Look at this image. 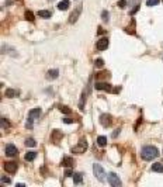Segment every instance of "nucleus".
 Instances as JSON below:
<instances>
[{
    "instance_id": "30",
    "label": "nucleus",
    "mask_w": 163,
    "mask_h": 187,
    "mask_svg": "<svg viewBox=\"0 0 163 187\" xmlns=\"http://www.w3.org/2000/svg\"><path fill=\"white\" fill-rule=\"evenodd\" d=\"M2 183H10V179L9 177H6V176H2Z\"/></svg>"
},
{
    "instance_id": "25",
    "label": "nucleus",
    "mask_w": 163,
    "mask_h": 187,
    "mask_svg": "<svg viewBox=\"0 0 163 187\" xmlns=\"http://www.w3.org/2000/svg\"><path fill=\"white\" fill-rule=\"evenodd\" d=\"M94 65H96V68H103V66H104V61H103V59H96Z\"/></svg>"
},
{
    "instance_id": "12",
    "label": "nucleus",
    "mask_w": 163,
    "mask_h": 187,
    "mask_svg": "<svg viewBox=\"0 0 163 187\" xmlns=\"http://www.w3.org/2000/svg\"><path fill=\"white\" fill-rule=\"evenodd\" d=\"M97 90H105V92H111V84L108 83H100V82H97L94 86Z\"/></svg>"
},
{
    "instance_id": "29",
    "label": "nucleus",
    "mask_w": 163,
    "mask_h": 187,
    "mask_svg": "<svg viewBox=\"0 0 163 187\" xmlns=\"http://www.w3.org/2000/svg\"><path fill=\"white\" fill-rule=\"evenodd\" d=\"M118 6H120L121 9H124L127 6V2H125V0H120V2H118Z\"/></svg>"
},
{
    "instance_id": "4",
    "label": "nucleus",
    "mask_w": 163,
    "mask_h": 187,
    "mask_svg": "<svg viewBox=\"0 0 163 187\" xmlns=\"http://www.w3.org/2000/svg\"><path fill=\"white\" fill-rule=\"evenodd\" d=\"M82 9H83V6H82V4H79V6H76V9L72 11V14L69 16V23H70V24H73V23L77 21L80 13H82Z\"/></svg>"
},
{
    "instance_id": "8",
    "label": "nucleus",
    "mask_w": 163,
    "mask_h": 187,
    "mask_svg": "<svg viewBox=\"0 0 163 187\" xmlns=\"http://www.w3.org/2000/svg\"><path fill=\"white\" fill-rule=\"evenodd\" d=\"M108 44H110L108 38H100L97 41V44H96V48H97L98 51H104V49L108 48Z\"/></svg>"
},
{
    "instance_id": "26",
    "label": "nucleus",
    "mask_w": 163,
    "mask_h": 187,
    "mask_svg": "<svg viewBox=\"0 0 163 187\" xmlns=\"http://www.w3.org/2000/svg\"><path fill=\"white\" fill-rule=\"evenodd\" d=\"M59 110H61L62 113H65V114H70V108H69V107H66V106H61V107H59Z\"/></svg>"
},
{
    "instance_id": "10",
    "label": "nucleus",
    "mask_w": 163,
    "mask_h": 187,
    "mask_svg": "<svg viewBox=\"0 0 163 187\" xmlns=\"http://www.w3.org/2000/svg\"><path fill=\"white\" fill-rule=\"evenodd\" d=\"M62 136H63V134H62L59 129H54V131H52V134H51V141L54 143H58L59 141H61Z\"/></svg>"
},
{
    "instance_id": "1",
    "label": "nucleus",
    "mask_w": 163,
    "mask_h": 187,
    "mask_svg": "<svg viewBox=\"0 0 163 187\" xmlns=\"http://www.w3.org/2000/svg\"><path fill=\"white\" fill-rule=\"evenodd\" d=\"M159 156V150H158V148L155 146H144L141 150V158L144 159V161H153L155 158H158Z\"/></svg>"
},
{
    "instance_id": "27",
    "label": "nucleus",
    "mask_w": 163,
    "mask_h": 187,
    "mask_svg": "<svg viewBox=\"0 0 163 187\" xmlns=\"http://www.w3.org/2000/svg\"><path fill=\"white\" fill-rule=\"evenodd\" d=\"M158 3H159V0H148V2H146V4H148L149 7H152V6H156Z\"/></svg>"
},
{
    "instance_id": "7",
    "label": "nucleus",
    "mask_w": 163,
    "mask_h": 187,
    "mask_svg": "<svg viewBox=\"0 0 163 187\" xmlns=\"http://www.w3.org/2000/svg\"><path fill=\"white\" fill-rule=\"evenodd\" d=\"M108 183L111 184L112 187H120V186H121V180H120V177L117 176L115 173H110V176H108Z\"/></svg>"
},
{
    "instance_id": "20",
    "label": "nucleus",
    "mask_w": 163,
    "mask_h": 187,
    "mask_svg": "<svg viewBox=\"0 0 163 187\" xmlns=\"http://www.w3.org/2000/svg\"><path fill=\"white\" fill-rule=\"evenodd\" d=\"M26 146H28V148H34V146H37L35 139H34V138H27V139H26Z\"/></svg>"
},
{
    "instance_id": "3",
    "label": "nucleus",
    "mask_w": 163,
    "mask_h": 187,
    "mask_svg": "<svg viewBox=\"0 0 163 187\" xmlns=\"http://www.w3.org/2000/svg\"><path fill=\"white\" fill-rule=\"evenodd\" d=\"M93 172H94V176L97 177L100 182H105V172L103 170V168L100 165L93 166Z\"/></svg>"
},
{
    "instance_id": "23",
    "label": "nucleus",
    "mask_w": 163,
    "mask_h": 187,
    "mask_svg": "<svg viewBox=\"0 0 163 187\" xmlns=\"http://www.w3.org/2000/svg\"><path fill=\"white\" fill-rule=\"evenodd\" d=\"M101 19H103V21H104V23H108L110 21V13L107 10H104L101 13Z\"/></svg>"
},
{
    "instance_id": "24",
    "label": "nucleus",
    "mask_w": 163,
    "mask_h": 187,
    "mask_svg": "<svg viewBox=\"0 0 163 187\" xmlns=\"http://www.w3.org/2000/svg\"><path fill=\"white\" fill-rule=\"evenodd\" d=\"M26 20H28V21H34L33 11H26Z\"/></svg>"
},
{
    "instance_id": "14",
    "label": "nucleus",
    "mask_w": 163,
    "mask_h": 187,
    "mask_svg": "<svg viewBox=\"0 0 163 187\" xmlns=\"http://www.w3.org/2000/svg\"><path fill=\"white\" fill-rule=\"evenodd\" d=\"M73 163H75L73 158H70V156H66V158L62 159V166H65V168H70Z\"/></svg>"
},
{
    "instance_id": "31",
    "label": "nucleus",
    "mask_w": 163,
    "mask_h": 187,
    "mask_svg": "<svg viewBox=\"0 0 163 187\" xmlns=\"http://www.w3.org/2000/svg\"><path fill=\"white\" fill-rule=\"evenodd\" d=\"M65 176H73V172L72 170H70V169H68V170H66V173H65Z\"/></svg>"
},
{
    "instance_id": "13",
    "label": "nucleus",
    "mask_w": 163,
    "mask_h": 187,
    "mask_svg": "<svg viewBox=\"0 0 163 187\" xmlns=\"http://www.w3.org/2000/svg\"><path fill=\"white\" fill-rule=\"evenodd\" d=\"M59 75V70L58 69H52V70H48L47 73V79L48 80H54V79H56Z\"/></svg>"
},
{
    "instance_id": "6",
    "label": "nucleus",
    "mask_w": 163,
    "mask_h": 187,
    "mask_svg": "<svg viewBox=\"0 0 163 187\" xmlns=\"http://www.w3.org/2000/svg\"><path fill=\"white\" fill-rule=\"evenodd\" d=\"M100 124H101L103 127H110V125L112 124V117L110 114H101V115H100Z\"/></svg>"
},
{
    "instance_id": "17",
    "label": "nucleus",
    "mask_w": 163,
    "mask_h": 187,
    "mask_svg": "<svg viewBox=\"0 0 163 187\" xmlns=\"http://www.w3.org/2000/svg\"><path fill=\"white\" fill-rule=\"evenodd\" d=\"M73 182L75 184H80L83 182V176H82V173H73Z\"/></svg>"
},
{
    "instance_id": "33",
    "label": "nucleus",
    "mask_w": 163,
    "mask_h": 187,
    "mask_svg": "<svg viewBox=\"0 0 163 187\" xmlns=\"http://www.w3.org/2000/svg\"><path fill=\"white\" fill-rule=\"evenodd\" d=\"M118 132H120V129H115V132H114V134H112V136H114V138H115V136L118 135Z\"/></svg>"
},
{
    "instance_id": "28",
    "label": "nucleus",
    "mask_w": 163,
    "mask_h": 187,
    "mask_svg": "<svg viewBox=\"0 0 163 187\" xmlns=\"http://www.w3.org/2000/svg\"><path fill=\"white\" fill-rule=\"evenodd\" d=\"M9 127V121H6V118H2V128L6 129Z\"/></svg>"
},
{
    "instance_id": "11",
    "label": "nucleus",
    "mask_w": 163,
    "mask_h": 187,
    "mask_svg": "<svg viewBox=\"0 0 163 187\" xmlns=\"http://www.w3.org/2000/svg\"><path fill=\"white\" fill-rule=\"evenodd\" d=\"M6 155L7 156H16L17 155V148L13 143H9L7 146H6Z\"/></svg>"
},
{
    "instance_id": "18",
    "label": "nucleus",
    "mask_w": 163,
    "mask_h": 187,
    "mask_svg": "<svg viewBox=\"0 0 163 187\" xmlns=\"http://www.w3.org/2000/svg\"><path fill=\"white\" fill-rule=\"evenodd\" d=\"M69 4H70V3H69V0H62L61 3L58 4V9H59V10H68Z\"/></svg>"
},
{
    "instance_id": "9",
    "label": "nucleus",
    "mask_w": 163,
    "mask_h": 187,
    "mask_svg": "<svg viewBox=\"0 0 163 187\" xmlns=\"http://www.w3.org/2000/svg\"><path fill=\"white\" fill-rule=\"evenodd\" d=\"M17 168H18V165L16 162H7V163H4V169H6L7 173H16Z\"/></svg>"
},
{
    "instance_id": "34",
    "label": "nucleus",
    "mask_w": 163,
    "mask_h": 187,
    "mask_svg": "<svg viewBox=\"0 0 163 187\" xmlns=\"http://www.w3.org/2000/svg\"><path fill=\"white\" fill-rule=\"evenodd\" d=\"M97 33H98V34H104V30H103V28H98Z\"/></svg>"
},
{
    "instance_id": "15",
    "label": "nucleus",
    "mask_w": 163,
    "mask_h": 187,
    "mask_svg": "<svg viewBox=\"0 0 163 187\" xmlns=\"http://www.w3.org/2000/svg\"><path fill=\"white\" fill-rule=\"evenodd\" d=\"M4 94H6V97H10L11 99V97H17V96L20 94V92H18V90H14V89H7Z\"/></svg>"
},
{
    "instance_id": "22",
    "label": "nucleus",
    "mask_w": 163,
    "mask_h": 187,
    "mask_svg": "<svg viewBox=\"0 0 163 187\" xmlns=\"http://www.w3.org/2000/svg\"><path fill=\"white\" fill-rule=\"evenodd\" d=\"M97 145H100V146H105V145H107V138H105V136H98L97 138Z\"/></svg>"
},
{
    "instance_id": "5",
    "label": "nucleus",
    "mask_w": 163,
    "mask_h": 187,
    "mask_svg": "<svg viewBox=\"0 0 163 187\" xmlns=\"http://www.w3.org/2000/svg\"><path fill=\"white\" fill-rule=\"evenodd\" d=\"M86 149H87V142H86V139H80L79 143H77V145L73 148L72 150H73V153H83Z\"/></svg>"
},
{
    "instance_id": "16",
    "label": "nucleus",
    "mask_w": 163,
    "mask_h": 187,
    "mask_svg": "<svg viewBox=\"0 0 163 187\" xmlns=\"http://www.w3.org/2000/svg\"><path fill=\"white\" fill-rule=\"evenodd\" d=\"M38 16H40L41 19H49L52 16V13L49 10H40L38 11Z\"/></svg>"
},
{
    "instance_id": "19",
    "label": "nucleus",
    "mask_w": 163,
    "mask_h": 187,
    "mask_svg": "<svg viewBox=\"0 0 163 187\" xmlns=\"http://www.w3.org/2000/svg\"><path fill=\"white\" fill-rule=\"evenodd\" d=\"M152 170H153V172L162 173L163 172V165H162V163H153V165H152Z\"/></svg>"
},
{
    "instance_id": "2",
    "label": "nucleus",
    "mask_w": 163,
    "mask_h": 187,
    "mask_svg": "<svg viewBox=\"0 0 163 187\" xmlns=\"http://www.w3.org/2000/svg\"><path fill=\"white\" fill-rule=\"evenodd\" d=\"M40 115H41V108H38V107H37V108H33V110L30 111L28 113V121H27V124H26L27 128H33L34 120H37Z\"/></svg>"
},
{
    "instance_id": "21",
    "label": "nucleus",
    "mask_w": 163,
    "mask_h": 187,
    "mask_svg": "<svg viewBox=\"0 0 163 187\" xmlns=\"http://www.w3.org/2000/svg\"><path fill=\"white\" fill-rule=\"evenodd\" d=\"M35 158H37V152H27L26 153V161H28V162L34 161Z\"/></svg>"
},
{
    "instance_id": "32",
    "label": "nucleus",
    "mask_w": 163,
    "mask_h": 187,
    "mask_svg": "<svg viewBox=\"0 0 163 187\" xmlns=\"http://www.w3.org/2000/svg\"><path fill=\"white\" fill-rule=\"evenodd\" d=\"M63 122H65V124H72L73 120H70V118H65V120H63Z\"/></svg>"
}]
</instances>
